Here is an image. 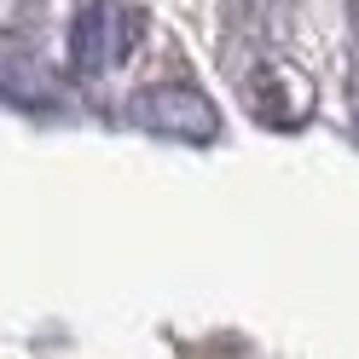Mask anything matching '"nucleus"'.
I'll list each match as a JSON object with an SVG mask.
<instances>
[{
    "label": "nucleus",
    "instance_id": "1",
    "mask_svg": "<svg viewBox=\"0 0 359 359\" xmlns=\"http://www.w3.org/2000/svg\"><path fill=\"white\" fill-rule=\"evenodd\" d=\"M122 47H128V24H122L116 6H87L76 18V29H70V64L81 76L110 70V64L122 58Z\"/></svg>",
    "mask_w": 359,
    "mask_h": 359
},
{
    "label": "nucleus",
    "instance_id": "2",
    "mask_svg": "<svg viewBox=\"0 0 359 359\" xmlns=\"http://www.w3.org/2000/svg\"><path fill=\"white\" fill-rule=\"evenodd\" d=\"M140 116L151 128H168V133H191V140H203L215 133V110L197 99V93H151L140 99Z\"/></svg>",
    "mask_w": 359,
    "mask_h": 359
}]
</instances>
